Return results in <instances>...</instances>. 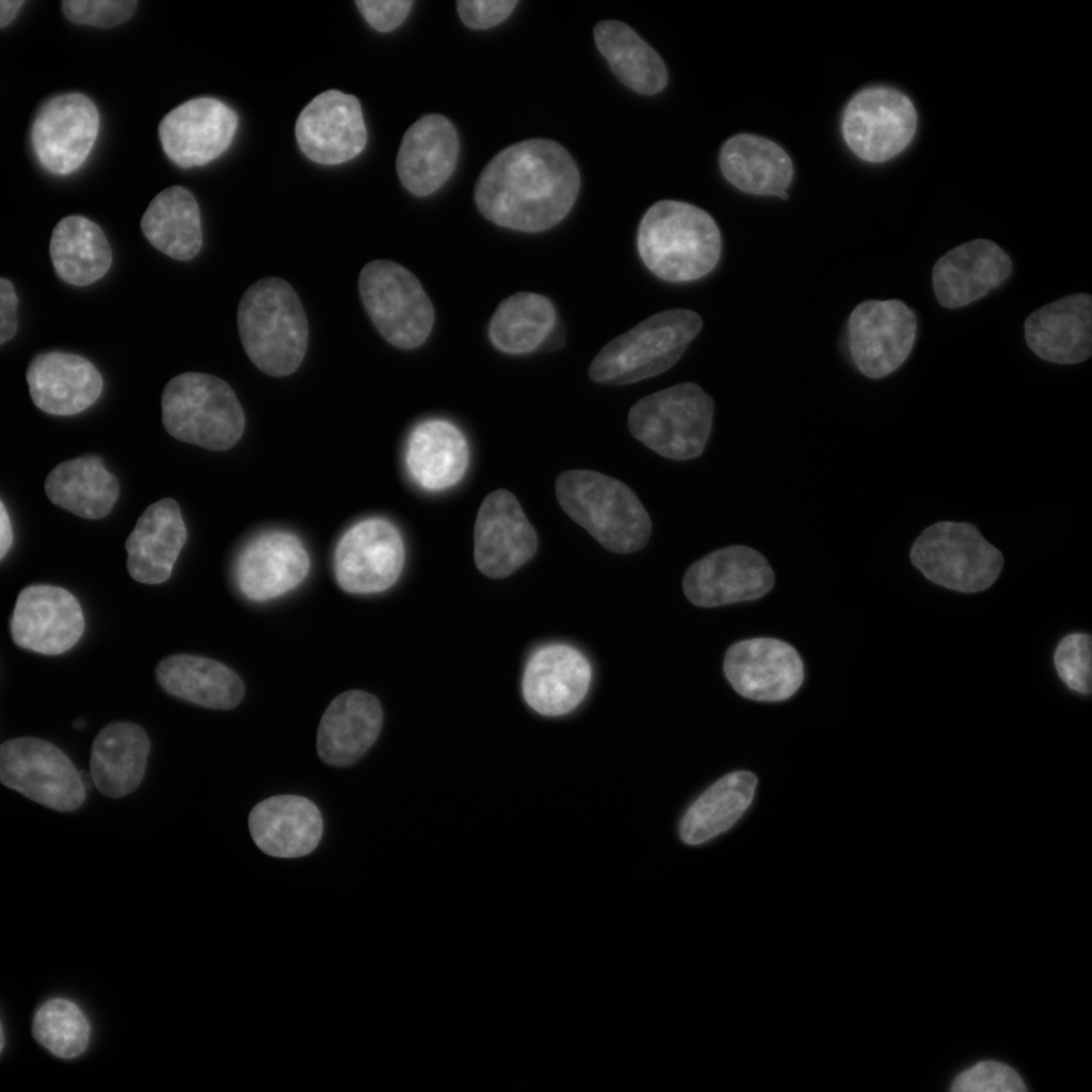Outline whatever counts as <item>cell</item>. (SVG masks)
Masks as SVG:
<instances>
[{
	"instance_id": "cell-1",
	"label": "cell",
	"mask_w": 1092,
	"mask_h": 1092,
	"mask_svg": "<svg viewBox=\"0 0 1092 1092\" xmlns=\"http://www.w3.org/2000/svg\"><path fill=\"white\" fill-rule=\"evenodd\" d=\"M580 187L568 151L548 139H529L500 150L481 172L475 200L501 227L539 232L562 221Z\"/></svg>"
},
{
	"instance_id": "cell-2",
	"label": "cell",
	"mask_w": 1092,
	"mask_h": 1092,
	"mask_svg": "<svg viewBox=\"0 0 1092 1092\" xmlns=\"http://www.w3.org/2000/svg\"><path fill=\"white\" fill-rule=\"evenodd\" d=\"M237 326L250 360L263 373L286 376L303 362L308 346V321L292 286L267 276L244 291L237 309Z\"/></svg>"
},
{
	"instance_id": "cell-3",
	"label": "cell",
	"mask_w": 1092,
	"mask_h": 1092,
	"mask_svg": "<svg viewBox=\"0 0 1092 1092\" xmlns=\"http://www.w3.org/2000/svg\"><path fill=\"white\" fill-rule=\"evenodd\" d=\"M639 255L659 278L698 279L717 266L722 248L719 227L705 210L680 200L652 205L642 216L637 236Z\"/></svg>"
},
{
	"instance_id": "cell-4",
	"label": "cell",
	"mask_w": 1092,
	"mask_h": 1092,
	"mask_svg": "<svg viewBox=\"0 0 1092 1092\" xmlns=\"http://www.w3.org/2000/svg\"><path fill=\"white\" fill-rule=\"evenodd\" d=\"M555 492L569 518L609 551L630 553L647 543L649 515L620 480L595 470L571 469L557 477Z\"/></svg>"
},
{
	"instance_id": "cell-5",
	"label": "cell",
	"mask_w": 1092,
	"mask_h": 1092,
	"mask_svg": "<svg viewBox=\"0 0 1092 1092\" xmlns=\"http://www.w3.org/2000/svg\"><path fill=\"white\" fill-rule=\"evenodd\" d=\"M161 413L171 436L213 451L234 447L245 428L243 408L231 387L202 372L171 379L161 395Z\"/></svg>"
},
{
	"instance_id": "cell-6",
	"label": "cell",
	"mask_w": 1092,
	"mask_h": 1092,
	"mask_svg": "<svg viewBox=\"0 0 1092 1092\" xmlns=\"http://www.w3.org/2000/svg\"><path fill=\"white\" fill-rule=\"evenodd\" d=\"M701 327L693 310L657 312L609 341L592 360L589 376L600 384L625 385L658 375L680 358Z\"/></svg>"
},
{
	"instance_id": "cell-7",
	"label": "cell",
	"mask_w": 1092,
	"mask_h": 1092,
	"mask_svg": "<svg viewBox=\"0 0 1092 1092\" xmlns=\"http://www.w3.org/2000/svg\"><path fill=\"white\" fill-rule=\"evenodd\" d=\"M712 416V398L694 383H680L636 402L627 423L631 435L658 454L689 460L703 452Z\"/></svg>"
},
{
	"instance_id": "cell-8",
	"label": "cell",
	"mask_w": 1092,
	"mask_h": 1092,
	"mask_svg": "<svg viewBox=\"0 0 1092 1092\" xmlns=\"http://www.w3.org/2000/svg\"><path fill=\"white\" fill-rule=\"evenodd\" d=\"M910 558L928 580L962 593L989 589L1003 567L1001 551L963 521L927 527L913 543Z\"/></svg>"
},
{
	"instance_id": "cell-9",
	"label": "cell",
	"mask_w": 1092,
	"mask_h": 1092,
	"mask_svg": "<svg viewBox=\"0 0 1092 1092\" xmlns=\"http://www.w3.org/2000/svg\"><path fill=\"white\" fill-rule=\"evenodd\" d=\"M358 293L375 328L394 347L412 350L429 337L434 308L407 268L388 259L369 261L359 272Z\"/></svg>"
},
{
	"instance_id": "cell-10",
	"label": "cell",
	"mask_w": 1092,
	"mask_h": 1092,
	"mask_svg": "<svg viewBox=\"0 0 1092 1092\" xmlns=\"http://www.w3.org/2000/svg\"><path fill=\"white\" fill-rule=\"evenodd\" d=\"M916 129L913 101L888 85L860 90L842 113V136L849 148L867 162H884L899 155L911 143Z\"/></svg>"
},
{
	"instance_id": "cell-11",
	"label": "cell",
	"mask_w": 1092,
	"mask_h": 1092,
	"mask_svg": "<svg viewBox=\"0 0 1092 1092\" xmlns=\"http://www.w3.org/2000/svg\"><path fill=\"white\" fill-rule=\"evenodd\" d=\"M0 781L23 797L59 812L77 809L85 789L70 759L54 744L19 737L0 746Z\"/></svg>"
},
{
	"instance_id": "cell-12",
	"label": "cell",
	"mask_w": 1092,
	"mask_h": 1092,
	"mask_svg": "<svg viewBox=\"0 0 1092 1092\" xmlns=\"http://www.w3.org/2000/svg\"><path fill=\"white\" fill-rule=\"evenodd\" d=\"M404 560L398 528L385 518L371 517L357 521L341 535L334 553V573L346 592L374 594L397 582Z\"/></svg>"
},
{
	"instance_id": "cell-13",
	"label": "cell",
	"mask_w": 1092,
	"mask_h": 1092,
	"mask_svg": "<svg viewBox=\"0 0 1092 1092\" xmlns=\"http://www.w3.org/2000/svg\"><path fill=\"white\" fill-rule=\"evenodd\" d=\"M916 335V315L899 300L865 301L848 319L851 358L870 379H882L896 371L910 355Z\"/></svg>"
},
{
	"instance_id": "cell-14",
	"label": "cell",
	"mask_w": 1092,
	"mask_h": 1092,
	"mask_svg": "<svg viewBox=\"0 0 1092 1092\" xmlns=\"http://www.w3.org/2000/svg\"><path fill=\"white\" fill-rule=\"evenodd\" d=\"M99 130V113L82 93L48 99L31 127V143L39 164L53 175H68L87 158Z\"/></svg>"
},
{
	"instance_id": "cell-15",
	"label": "cell",
	"mask_w": 1092,
	"mask_h": 1092,
	"mask_svg": "<svg viewBox=\"0 0 1092 1092\" xmlns=\"http://www.w3.org/2000/svg\"><path fill=\"white\" fill-rule=\"evenodd\" d=\"M537 534L508 489L485 496L473 528V560L484 576L502 579L533 558Z\"/></svg>"
},
{
	"instance_id": "cell-16",
	"label": "cell",
	"mask_w": 1092,
	"mask_h": 1092,
	"mask_svg": "<svg viewBox=\"0 0 1092 1092\" xmlns=\"http://www.w3.org/2000/svg\"><path fill=\"white\" fill-rule=\"evenodd\" d=\"M774 573L757 550L734 545L714 550L687 569L682 588L698 607H718L757 599L773 587Z\"/></svg>"
},
{
	"instance_id": "cell-17",
	"label": "cell",
	"mask_w": 1092,
	"mask_h": 1092,
	"mask_svg": "<svg viewBox=\"0 0 1092 1092\" xmlns=\"http://www.w3.org/2000/svg\"><path fill=\"white\" fill-rule=\"evenodd\" d=\"M84 625L81 606L69 591L32 584L17 596L10 630L19 647L53 656L70 649L81 638Z\"/></svg>"
},
{
	"instance_id": "cell-18",
	"label": "cell",
	"mask_w": 1092,
	"mask_h": 1092,
	"mask_svg": "<svg viewBox=\"0 0 1092 1092\" xmlns=\"http://www.w3.org/2000/svg\"><path fill=\"white\" fill-rule=\"evenodd\" d=\"M238 115L221 100L196 97L167 112L158 128L167 158L182 168L202 166L221 156L230 145Z\"/></svg>"
},
{
	"instance_id": "cell-19",
	"label": "cell",
	"mask_w": 1092,
	"mask_h": 1092,
	"mask_svg": "<svg viewBox=\"0 0 1092 1092\" xmlns=\"http://www.w3.org/2000/svg\"><path fill=\"white\" fill-rule=\"evenodd\" d=\"M724 674L741 696L759 702L791 697L804 679L803 661L793 646L774 638H753L726 651Z\"/></svg>"
},
{
	"instance_id": "cell-20",
	"label": "cell",
	"mask_w": 1092,
	"mask_h": 1092,
	"mask_svg": "<svg viewBox=\"0 0 1092 1092\" xmlns=\"http://www.w3.org/2000/svg\"><path fill=\"white\" fill-rule=\"evenodd\" d=\"M301 150L320 164H340L356 157L367 142L358 99L330 90L318 94L301 111L295 123Z\"/></svg>"
},
{
	"instance_id": "cell-21",
	"label": "cell",
	"mask_w": 1092,
	"mask_h": 1092,
	"mask_svg": "<svg viewBox=\"0 0 1092 1092\" xmlns=\"http://www.w3.org/2000/svg\"><path fill=\"white\" fill-rule=\"evenodd\" d=\"M310 567L302 541L288 531L258 534L240 550L235 580L241 594L252 601H267L292 591L306 578Z\"/></svg>"
},
{
	"instance_id": "cell-22",
	"label": "cell",
	"mask_w": 1092,
	"mask_h": 1092,
	"mask_svg": "<svg viewBox=\"0 0 1092 1092\" xmlns=\"http://www.w3.org/2000/svg\"><path fill=\"white\" fill-rule=\"evenodd\" d=\"M1011 272V259L998 244L975 239L951 248L935 262L932 286L942 306L960 308L1000 286Z\"/></svg>"
},
{
	"instance_id": "cell-23",
	"label": "cell",
	"mask_w": 1092,
	"mask_h": 1092,
	"mask_svg": "<svg viewBox=\"0 0 1092 1092\" xmlns=\"http://www.w3.org/2000/svg\"><path fill=\"white\" fill-rule=\"evenodd\" d=\"M26 380L34 405L57 416L89 408L103 387L100 372L89 359L61 351L35 355L27 368Z\"/></svg>"
},
{
	"instance_id": "cell-24",
	"label": "cell",
	"mask_w": 1092,
	"mask_h": 1092,
	"mask_svg": "<svg viewBox=\"0 0 1092 1092\" xmlns=\"http://www.w3.org/2000/svg\"><path fill=\"white\" fill-rule=\"evenodd\" d=\"M592 678L588 659L565 644H549L529 658L523 676V695L536 712L561 716L584 698Z\"/></svg>"
},
{
	"instance_id": "cell-25",
	"label": "cell",
	"mask_w": 1092,
	"mask_h": 1092,
	"mask_svg": "<svg viewBox=\"0 0 1092 1092\" xmlns=\"http://www.w3.org/2000/svg\"><path fill=\"white\" fill-rule=\"evenodd\" d=\"M459 136L452 123L440 114H428L405 131L396 159L401 183L414 195L438 190L453 173L459 157Z\"/></svg>"
},
{
	"instance_id": "cell-26",
	"label": "cell",
	"mask_w": 1092,
	"mask_h": 1092,
	"mask_svg": "<svg viewBox=\"0 0 1092 1092\" xmlns=\"http://www.w3.org/2000/svg\"><path fill=\"white\" fill-rule=\"evenodd\" d=\"M1025 339L1040 358L1073 365L1092 354V296L1075 293L1037 309L1024 323Z\"/></svg>"
},
{
	"instance_id": "cell-27",
	"label": "cell",
	"mask_w": 1092,
	"mask_h": 1092,
	"mask_svg": "<svg viewBox=\"0 0 1092 1092\" xmlns=\"http://www.w3.org/2000/svg\"><path fill=\"white\" fill-rule=\"evenodd\" d=\"M255 845L274 857L293 858L311 853L320 842L323 820L309 799L279 794L257 803L248 816Z\"/></svg>"
},
{
	"instance_id": "cell-28",
	"label": "cell",
	"mask_w": 1092,
	"mask_h": 1092,
	"mask_svg": "<svg viewBox=\"0 0 1092 1092\" xmlns=\"http://www.w3.org/2000/svg\"><path fill=\"white\" fill-rule=\"evenodd\" d=\"M383 723L379 700L363 690L337 695L323 712L317 732V753L331 766L358 760L376 741Z\"/></svg>"
},
{
	"instance_id": "cell-29",
	"label": "cell",
	"mask_w": 1092,
	"mask_h": 1092,
	"mask_svg": "<svg viewBox=\"0 0 1092 1092\" xmlns=\"http://www.w3.org/2000/svg\"><path fill=\"white\" fill-rule=\"evenodd\" d=\"M187 528L178 503L172 498L148 505L126 540V566L138 582L166 581L187 542Z\"/></svg>"
},
{
	"instance_id": "cell-30",
	"label": "cell",
	"mask_w": 1092,
	"mask_h": 1092,
	"mask_svg": "<svg viewBox=\"0 0 1092 1092\" xmlns=\"http://www.w3.org/2000/svg\"><path fill=\"white\" fill-rule=\"evenodd\" d=\"M404 462L412 480L422 489L440 492L457 484L469 465V447L451 421L427 419L411 431Z\"/></svg>"
},
{
	"instance_id": "cell-31",
	"label": "cell",
	"mask_w": 1092,
	"mask_h": 1092,
	"mask_svg": "<svg viewBox=\"0 0 1092 1092\" xmlns=\"http://www.w3.org/2000/svg\"><path fill=\"white\" fill-rule=\"evenodd\" d=\"M150 743L145 730L131 722H114L99 730L90 758L97 790L112 799L134 791L145 773Z\"/></svg>"
},
{
	"instance_id": "cell-32",
	"label": "cell",
	"mask_w": 1092,
	"mask_h": 1092,
	"mask_svg": "<svg viewBox=\"0 0 1092 1092\" xmlns=\"http://www.w3.org/2000/svg\"><path fill=\"white\" fill-rule=\"evenodd\" d=\"M719 162L722 174L736 188L787 199L793 166L788 154L772 140L751 133L733 135L722 145Z\"/></svg>"
},
{
	"instance_id": "cell-33",
	"label": "cell",
	"mask_w": 1092,
	"mask_h": 1092,
	"mask_svg": "<svg viewBox=\"0 0 1092 1092\" xmlns=\"http://www.w3.org/2000/svg\"><path fill=\"white\" fill-rule=\"evenodd\" d=\"M156 678L168 694L211 709H231L244 695V684L235 671L200 656H168L158 663Z\"/></svg>"
},
{
	"instance_id": "cell-34",
	"label": "cell",
	"mask_w": 1092,
	"mask_h": 1092,
	"mask_svg": "<svg viewBox=\"0 0 1092 1092\" xmlns=\"http://www.w3.org/2000/svg\"><path fill=\"white\" fill-rule=\"evenodd\" d=\"M44 488L52 503L86 519L108 515L119 493L117 479L94 454L58 464L48 473Z\"/></svg>"
},
{
	"instance_id": "cell-35",
	"label": "cell",
	"mask_w": 1092,
	"mask_h": 1092,
	"mask_svg": "<svg viewBox=\"0 0 1092 1092\" xmlns=\"http://www.w3.org/2000/svg\"><path fill=\"white\" fill-rule=\"evenodd\" d=\"M49 254L57 275L73 286H87L110 269L112 251L102 229L90 219L74 214L54 226Z\"/></svg>"
},
{
	"instance_id": "cell-36",
	"label": "cell",
	"mask_w": 1092,
	"mask_h": 1092,
	"mask_svg": "<svg viewBox=\"0 0 1092 1092\" xmlns=\"http://www.w3.org/2000/svg\"><path fill=\"white\" fill-rule=\"evenodd\" d=\"M756 786L757 777L750 771L718 780L684 814L678 829L681 840L697 846L728 831L750 807Z\"/></svg>"
},
{
	"instance_id": "cell-37",
	"label": "cell",
	"mask_w": 1092,
	"mask_h": 1092,
	"mask_svg": "<svg viewBox=\"0 0 1092 1092\" xmlns=\"http://www.w3.org/2000/svg\"><path fill=\"white\" fill-rule=\"evenodd\" d=\"M141 229L154 247L176 260H190L202 247L199 208L193 194L181 186L168 187L151 199Z\"/></svg>"
},
{
	"instance_id": "cell-38",
	"label": "cell",
	"mask_w": 1092,
	"mask_h": 1092,
	"mask_svg": "<svg viewBox=\"0 0 1092 1092\" xmlns=\"http://www.w3.org/2000/svg\"><path fill=\"white\" fill-rule=\"evenodd\" d=\"M594 39L613 74L632 91L654 95L667 85L664 62L628 25L603 20L594 27Z\"/></svg>"
},
{
	"instance_id": "cell-39",
	"label": "cell",
	"mask_w": 1092,
	"mask_h": 1092,
	"mask_svg": "<svg viewBox=\"0 0 1092 1092\" xmlns=\"http://www.w3.org/2000/svg\"><path fill=\"white\" fill-rule=\"evenodd\" d=\"M556 310L544 295L517 292L499 303L488 323L493 346L508 354L536 350L552 332Z\"/></svg>"
},
{
	"instance_id": "cell-40",
	"label": "cell",
	"mask_w": 1092,
	"mask_h": 1092,
	"mask_svg": "<svg viewBox=\"0 0 1092 1092\" xmlns=\"http://www.w3.org/2000/svg\"><path fill=\"white\" fill-rule=\"evenodd\" d=\"M32 1032L41 1045L63 1059L81 1055L90 1040V1025L83 1012L63 998L50 999L36 1011Z\"/></svg>"
},
{
	"instance_id": "cell-41",
	"label": "cell",
	"mask_w": 1092,
	"mask_h": 1092,
	"mask_svg": "<svg viewBox=\"0 0 1092 1092\" xmlns=\"http://www.w3.org/2000/svg\"><path fill=\"white\" fill-rule=\"evenodd\" d=\"M1054 663L1059 677L1072 690L1089 694L1092 688L1091 637L1073 632L1058 643Z\"/></svg>"
},
{
	"instance_id": "cell-42",
	"label": "cell",
	"mask_w": 1092,
	"mask_h": 1092,
	"mask_svg": "<svg viewBox=\"0 0 1092 1092\" xmlns=\"http://www.w3.org/2000/svg\"><path fill=\"white\" fill-rule=\"evenodd\" d=\"M952 1091L957 1092H1024L1026 1087L1021 1076L1011 1066L984 1060L960 1073L953 1080Z\"/></svg>"
},
{
	"instance_id": "cell-43",
	"label": "cell",
	"mask_w": 1092,
	"mask_h": 1092,
	"mask_svg": "<svg viewBox=\"0 0 1092 1092\" xmlns=\"http://www.w3.org/2000/svg\"><path fill=\"white\" fill-rule=\"evenodd\" d=\"M136 6L135 0H64L62 12L75 23L113 28L127 21Z\"/></svg>"
},
{
	"instance_id": "cell-44",
	"label": "cell",
	"mask_w": 1092,
	"mask_h": 1092,
	"mask_svg": "<svg viewBox=\"0 0 1092 1092\" xmlns=\"http://www.w3.org/2000/svg\"><path fill=\"white\" fill-rule=\"evenodd\" d=\"M517 1L460 0L457 13L463 23L470 29H488L505 20L515 9Z\"/></svg>"
},
{
	"instance_id": "cell-45",
	"label": "cell",
	"mask_w": 1092,
	"mask_h": 1092,
	"mask_svg": "<svg viewBox=\"0 0 1092 1092\" xmlns=\"http://www.w3.org/2000/svg\"><path fill=\"white\" fill-rule=\"evenodd\" d=\"M355 4L371 28L379 32H389L405 20L413 1L359 0Z\"/></svg>"
},
{
	"instance_id": "cell-46",
	"label": "cell",
	"mask_w": 1092,
	"mask_h": 1092,
	"mask_svg": "<svg viewBox=\"0 0 1092 1092\" xmlns=\"http://www.w3.org/2000/svg\"><path fill=\"white\" fill-rule=\"evenodd\" d=\"M18 298L11 280L0 278V344L12 339L18 328Z\"/></svg>"
},
{
	"instance_id": "cell-47",
	"label": "cell",
	"mask_w": 1092,
	"mask_h": 1092,
	"mask_svg": "<svg viewBox=\"0 0 1092 1092\" xmlns=\"http://www.w3.org/2000/svg\"><path fill=\"white\" fill-rule=\"evenodd\" d=\"M13 544V529L10 515L0 501V559L2 560Z\"/></svg>"
},
{
	"instance_id": "cell-48",
	"label": "cell",
	"mask_w": 1092,
	"mask_h": 1092,
	"mask_svg": "<svg viewBox=\"0 0 1092 1092\" xmlns=\"http://www.w3.org/2000/svg\"><path fill=\"white\" fill-rule=\"evenodd\" d=\"M25 3L21 0H1L0 1V27L4 28L9 26L16 17L19 9Z\"/></svg>"
},
{
	"instance_id": "cell-49",
	"label": "cell",
	"mask_w": 1092,
	"mask_h": 1092,
	"mask_svg": "<svg viewBox=\"0 0 1092 1092\" xmlns=\"http://www.w3.org/2000/svg\"><path fill=\"white\" fill-rule=\"evenodd\" d=\"M73 726L77 729H81L85 726V721L83 719L77 718L74 721Z\"/></svg>"
}]
</instances>
